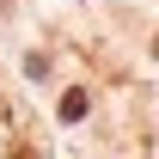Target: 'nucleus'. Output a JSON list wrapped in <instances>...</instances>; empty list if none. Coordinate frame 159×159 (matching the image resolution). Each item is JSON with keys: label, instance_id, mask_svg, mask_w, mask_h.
I'll return each mask as SVG.
<instances>
[{"label": "nucleus", "instance_id": "2", "mask_svg": "<svg viewBox=\"0 0 159 159\" xmlns=\"http://www.w3.org/2000/svg\"><path fill=\"white\" fill-rule=\"evenodd\" d=\"M6 159H31V147H25V141H12V153H6Z\"/></svg>", "mask_w": 159, "mask_h": 159}, {"label": "nucleus", "instance_id": "3", "mask_svg": "<svg viewBox=\"0 0 159 159\" xmlns=\"http://www.w3.org/2000/svg\"><path fill=\"white\" fill-rule=\"evenodd\" d=\"M153 49H159V43H153Z\"/></svg>", "mask_w": 159, "mask_h": 159}, {"label": "nucleus", "instance_id": "1", "mask_svg": "<svg viewBox=\"0 0 159 159\" xmlns=\"http://www.w3.org/2000/svg\"><path fill=\"white\" fill-rule=\"evenodd\" d=\"M86 104H92V98H86L80 86H74V92H61V122H80V116H86Z\"/></svg>", "mask_w": 159, "mask_h": 159}]
</instances>
